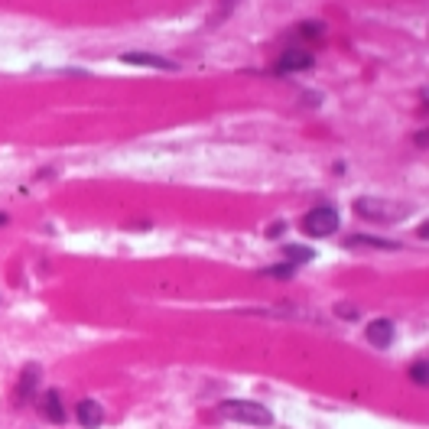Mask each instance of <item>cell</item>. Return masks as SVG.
<instances>
[{"label":"cell","instance_id":"obj_1","mask_svg":"<svg viewBox=\"0 0 429 429\" xmlns=\"http://www.w3.org/2000/svg\"><path fill=\"white\" fill-rule=\"evenodd\" d=\"M218 416L235 423H247V426H270L273 423V413L263 404H254V400H225L218 406Z\"/></svg>","mask_w":429,"mask_h":429},{"label":"cell","instance_id":"obj_2","mask_svg":"<svg viewBox=\"0 0 429 429\" xmlns=\"http://www.w3.org/2000/svg\"><path fill=\"white\" fill-rule=\"evenodd\" d=\"M354 211L368 221H390V225H397V221L410 218L413 209L406 202H390V199H361V202H354Z\"/></svg>","mask_w":429,"mask_h":429},{"label":"cell","instance_id":"obj_3","mask_svg":"<svg viewBox=\"0 0 429 429\" xmlns=\"http://www.w3.org/2000/svg\"><path fill=\"white\" fill-rule=\"evenodd\" d=\"M338 225H342V218H338V209H332V205H319V209H312L309 215H306L303 221V231L312 237H328L335 235Z\"/></svg>","mask_w":429,"mask_h":429},{"label":"cell","instance_id":"obj_4","mask_svg":"<svg viewBox=\"0 0 429 429\" xmlns=\"http://www.w3.org/2000/svg\"><path fill=\"white\" fill-rule=\"evenodd\" d=\"M364 335L374 348H387L394 342V322L390 319H374L368 328H364Z\"/></svg>","mask_w":429,"mask_h":429},{"label":"cell","instance_id":"obj_5","mask_svg":"<svg viewBox=\"0 0 429 429\" xmlns=\"http://www.w3.org/2000/svg\"><path fill=\"white\" fill-rule=\"evenodd\" d=\"M120 59L127 62V66H147V68H163V72H176V62L163 59V56H150V52H124Z\"/></svg>","mask_w":429,"mask_h":429},{"label":"cell","instance_id":"obj_6","mask_svg":"<svg viewBox=\"0 0 429 429\" xmlns=\"http://www.w3.org/2000/svg\"><path fill=\"white\" fill-rule=\"evenodd\" d=\"M75 416L85 429H98L104 423V406L98 404V400H82L78 410H75Z\"/></svg>","mask_w":429,"mask_h":429},{"label":"cell","instance_id":"obj_7","mask_svg":"<svg viewBox=\"0 0 429 429\" xmlns=\"http://www.w3.org/2000/svg\"><path fill=\"white\" fill-rule=\"evenodd\" d=\"M39 413L49 423H66V406H62V397L56 394V390H46V394L39 397Z\"/></svg>","mask_w":429,"mask_h":429},{"label":"cell","instance_id":"obj_8","mask_svg":"<svg viewBox=\"0 0 429 429\" xmlns=\"http://www.w3.org/2000/svg\"><path fill=\"white\" fill-rule=\"evenodd\" d=\"M312 66V56L306 49H286L280 59V72H303Z\"/></svg>","mask_w":429,"mask_h":429},{"label":"cell","instance_id":"obj_9","mask_svg":"<svg viewBox=\"0 0 429 429\" xmlns=\"http://www.w3.org/2000/svg\"><path fill=\"white\" fill-rule=\"evenodd\" d=\"M345 247L358 251V247H374V251H397V241H384V237H371V235H352L345 241Z\"/></svg>","mask_w":429,"mask_h":429},{"label":"cell","instance_id":"obj_10","mask_svg":"<svg viewBox=\"0 0 429 429\" xmlns=\"http://www.w3.org/2000/svg\"><path fill=\"white\" fill-rule=\"evenodd\" d=\"M36 387H39V368H36V364H30V368H23V374H20V394L33 397Z\"/></svg>","mask_w":429,"mask_h":429},{"label":"cell","instance_id":"obj_11","mask_svg":"<svg viewBox=\"0 0 429 429\" xmlns=\"http://www.w3.org/2000/svg\"><path fill=\"white\" fill-rule=\"evenodd\" d=\"M283 257H286V263H306V261H312V247H303V244H286L283 247Z\"/></svg>","mask_w":429,"mask_h":429},{"label":"cell","instance_id":"obj_12","mask_svg":"<svg viewBox=\"0 0 429 429\" xmlns=\"http://www.w3.org/2000/svg\"><path fill=\"white\" fill-rule=\"evenodd\" d=\"M293 263H280V267H267L263 270V273H267V277H277V280H290L293 277Z\"/></svg>","mask_w":429,"mask_h":429},{"label":"cell","instance_id":"obj_13","mask_svg":"<svg viewBox=\"0 0 429 429\" xmlns=\"http://www.w3.org/2000/svg\"><path fill=\"white\" fill-rule=\"evenodd\" d=\"M426 371H429V368H426V361H416V364L410 368V378L416 380L420 387H426V380H429V378H426Z\"/></svg>","mask_w":429,"mask_h":429},{"label":"cell","instance_id":"obj_14","mask_svg":"<svg viewBox=\"0 0 429 429\" xmlns=\"http://www.w3.org/2000/svg\"><path fill=\"white\" fill-rule=\"evenodd\" d=\"M338 316H345V319H354V316H358V309H354V306H338Z\"/></svg>","mask_w":429,"mask_h":429},{"label":"cell","instance_id":"obj_15","mask_svg":"<svg viewBox=\"0 0 429 429\" xmlns=\"http://www.w3.org/2000/svg\"><path fill=\"white\" fill-rule=\"evenodd\" d=\"M4 225H7V215H4V211H0V228H4Z\"/></svg>","mask_w":429,"mask_h":429}]
</instances>
